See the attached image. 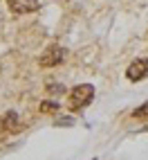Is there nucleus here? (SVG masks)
Listing matches in <instances>:
<instances>
[{"label": "nucleus", "mask_w": 148, "mask_h": 160, "mask_svg": "<svg viewBox=\"0 0 148 160\" xmlns=\"http://www.w3.org/2000/svg\"><path fill=\"white\" fill-rule=\"evenodd\" d=\"M65 57H67V50L65 48L52 45V48H47L43 54L38 57V66L40 68H56V66H61V63L65 61Z\"/></svg>", "instance_id": "obj_2"}, {"label": "nucleus", "mask_w": 148, "mask_h": 160, "mask_svg": "<svg viewBox=\"0 0 148 160\" xmlns=\"http://www.w3.org/2000/svg\"><path fill=\"white\" fill-rule=\"evenodd\" d=\"M2 129H7L9 133H18L20 131V122H18V115L14 111H9L5 117H2Z\"/></svg>", "instance_id": "obj_5"}, {"label": "nucleus", "mask_w": 148, "mask_h": 160, "mask_svg": "<svg viewBox=\"0 0 148 160\" xmlns=\"http://www.w3.org/2000/svg\"><path fill=\"white\" fill-rule=\"evenodd\" d=\"M40 111H43V113H56L58 104L56 102H43V104H40Z\"/></svg>", "instance_id": "obj_7"}, {"label": "nucleus", "mask_w": 148, "mask_h": 160, "mask_svg": "<svg viewBox=\"0 0 148 160\" xmlns=\"http://www.w3.org/2000/svg\"><path fill=\"white\" fill-rule=\"evenodd\" d=\"M132 117H137V120H148V102L141 104L137 111H132Z\"/></svg>", "instance_id": "obj_6"}, {"label": "nucleus", "mask_w": 148, "mask_h": 160, "mask_svg": "<svg viewBox=\"0 0 148 160\" xmlns=\"http://www.w3.org/2000/svg\"><path fill=\"white\" fill-rule=\"evenodd\" d=\"M126 74H128L130 81H141L144 77H148V59H137L132 61L128 70H126Z\"/></svg>", "instance_id": "obj_3"}, {"label": "nucleus", "mask_w": 148, "mask_h": 160, "mask_svg": "<svg viewBox=\"0 0 148 160\" xmlns=\"http://www.w3.org/2000/svg\"><path fill=\"white\" fill-rule=\"evenodd\" d=\"M56 124L58 126H70V124H74V120L72 117H61V120H56Z\"/></svg>", "instance_id": "obj_8"}, {"label": "nucleus", "mask_w": 148, "mask_h": 160, "mask_svg": "<svg viewBox=\"0 0 148 160\" xmlns=\"http://www.w3.org/2000/svg\"><path fill=\"white\" fill-rule=\"evenodd\" d=\"M92 99H94V88L90 83H79V86H74V90L70 95V108L79 111L83 106H88Z\"/></svg>", "instance_id": "obj_1"}, {"label": "nucleus", "mask_w": 148, "mask_h": 160, "mask_svg": "<svg viewBox=\"0 0 148 160\" xmlns=\"http://www.w3.org/2000/svg\"><path fill=\"white\" fill-rule=\"evenodd\" d=\"M47 90H49V92H56V95H58V92H63V90H65V88H63V86H61V83H58V86H49Z\"/></svg>", "instance_id": "obj_9"}, {"label": "nucleus", "mask_w": 148, "mask_h": 160, "mask_svg": "<svg viewBox=\"0 0 148 160\" xmlns=\"http://www.w3.org/2000/svg\"><path fill=\"white\" fill-rule=\"evenodd\" d=\"M7 7L14 14L23 16V14H31L38 9V0H7Z\"/></svg>", "instance_id": "obj_4"}]
</instances>
